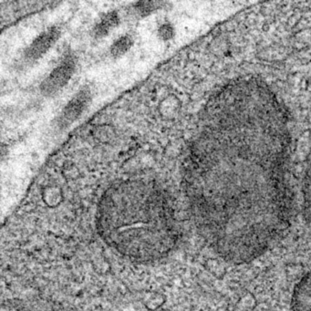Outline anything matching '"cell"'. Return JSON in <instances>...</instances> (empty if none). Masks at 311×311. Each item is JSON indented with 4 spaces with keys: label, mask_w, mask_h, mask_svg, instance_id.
I'll return each instance as SVG.
<instances>
[{
    "label": "cell",
    "mask_w": 311,
    "mask_h": 311,
    "mask_svg": "<svg viewBox=\"0 0 311 311\" xmlns=\"http://www.w3.org/2000/svg\"><path fill=\"white\" fill-rule=\"evenodd\" d=\"M42 200L50 208L58 207L63 202V192L57 185H49L42 191Z\"/></svg>",
    "instance_id": "30bf717a"
},
{
    "label": "cell",
    "mask_w": 311,
    "mask_h": 311,
    "mask_svg": "<svg viewBox=\"0 0 311 311\" xmlns=\"http://www.w3.org/2000/svg\"><path fill=\"white\" fill-rule=\"evenodd\" d=\"M170 6L171 3L166 1H137L127 6V16L140 20L150 17L157 12L165 10Z\"/></svg>",
    "instance_id": "ba28073f"
},
{
    "label": "cell",
    "mask_w": 311,
    "mask_h": 311,
    "mask_svg": "<svg viewBox=\"0 0 311 311\" xmlns=\"http://www.w3.org/2000/svg\"><path fill=\"white\" fill-rule=\"evenodd\" d=\"M78 58L74 54L68 53L61 58L40 84V93L44 98L57 97L63 92L75 75Z\"/></svg>",
    "instance_id": "3957f363"
},
{
    "label": "cell",
    "mask_w": 311,
    "mask_h": 311,
    "mask_svg": "<svg viewBox=\"0 0 311 311\" xmlns=\"http://www.w3.org/2000/svg\"><path fill=\"white\" fill-rule=\"evenodd\" d=\"M219 171L195 185L191 209L197 232L223 259H257L287 234L293 201L285 178L287 123L253 108L218 112Z\"/></svg>",
    "instance_id": "6da1fadb"
},
{
    "label": "cell",
    "mask_w": 311,
    "mask_h": 311,
    "mask_svg": "<svg viewBox=\"0 0 311 311\" xmlns=\"http://www.w3.org/2000/svg\"><path fill=\"white\" fill-rule=\"evenodd\" d=\"M93 94L91 88H80L65 104L55 120V126L59 131H65L75 124L90 108Z\"/></svg>",
    "instance_id": "277c9868"
},
{
    "label": "cell",
    "mask_w": 311,
    "mask_h": 311,
    "mask_svg": "<svg viewBox=\"0 0 311 311\" xmlns=\"http://www.w3.org/2000/svg\"><path fill=\"white\" fill-rule=\"evenodd\" d=\"M290 311H311V270L295 286Z\"/></svg>",
    "instance_id": "52a82bcc"
},
{
    "label": "cell",
    "mask_w": 311,
    "mask_h": 311,
    "mask_svg": "<svg viewBox=\"0 0 311 311\" xmlns=\"http://www.w3.org/2000/svg\"><path fill=\"white\" fill-rule=\"evenodd\" d=\"M62 36V28L59 25H52L37 35L24 50V63L32 65L45 57L57 44Z\"/></svg>",
    "instance_id": "5b68a950"
},
{
    "label": "cell",
    "mask_w": 311,
    "mask_h": 311,
    "mask_svg": "<svg viewBox=\"0 0 311 311\" xmlns=\"http://www.w3.org/2000/svg\"><path fill=\"white\" fill-rule=\"evenodd\" d=\"M157 37L163 42L172 41L175 36V29L173 24L169 21H163L157 28Z\"/></svg>",
    "instance_id": "4fadbf2b"
},
{
    "label": "cell",
    "mask_w": 311,
    "mask_h": 311,
    "mask_svg": "<svg viewBox=\"0 0 311 311\" xmlns=\"http://www.w3.org/2000/svg\"><path fill=\"white\" fill-rule=\"evenodd\" d=\"M96 229L109 248L137 263L166 258L181 236L166 197L143 185L109 191L99 205Z\"/></svg>",
    "instance_id": "7a4b0ae2"
},
{
    "label": "cell",
    "mask_w": 311,
    "mask_h": 311,
    "mask_svg": "<svg viewBox=\"0 0 311 311\" xmlns=\"http://www.w3.org/2000/svg\"><path fill=\"white\" fill-rule=\"evenodd\" d=\"M122 16L116 9L103 12L99 15L91 28L90 35L93 41H102L106 39L121 24Z\"/></svg>",
    "instance_id": "8992f818"
},
{
    "label": "cell",
    "mask_w": 311,
    "mask_h": 311,
    "mask_svg": "<svg viewBox=\"0 0 311 311\" xmlns=\"http://www.w3.org/2000/svg\"><path fill=\"white\" fill-rule=\"evenodd\" d=\"M135 35L133 32H125L116 38L109 47V57L118 59L125 56L135 44Z\"/></svg>",
    "instance_id": "9c48e42d"
},
{
    "label": "cell",
    "mask_w": 311,
    "mask_h": 311,
    "mask_svg": "<svg viewBox=\"0 0 311 311\" xmlns=\"http://www.w3.org/2000/svg\"><path fill=\"white\" fill-rule=\"evenodd\" d=\"M167 311V310H161V311Z\"/></svg>",
    "instance_id": "5bb4252c"
},
{
    "label": "cell",
    "mask_w": 311,
    "mask_h": 311,
    "mask_svg": "<svg viewBox=\"0 0 311 311\" xmlns=\"http://www.w3.org/2000/svg\"><path fill=\"white\" fill-rule=\"evenodd\" d=\"M180 101L174 95H168L160 103L159 110L163 117L172 118L177 115L180 110Z\"/></svg>",
    "instance_id": "8fae6325"
},
{
    "label": "cell",
    "mask_w": 311,
    "mask_h": 311,
    "mask_svg": "<svg viewBox=\"0 0 311 311\" xmlns=\"http://www.w3.org/2000/svg\"><path fill=\"white\" fill-rule=\"evenodd\" d=\"M164 300H165L163 296L157 292H147L143 298V302L145 308L151 311H159Z\"/></svg>",
    "instance_id": "7c38bea8"
}]
</instances>
